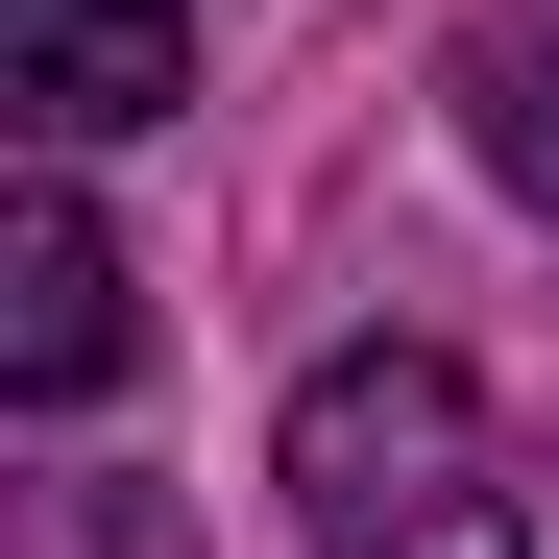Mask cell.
Here are the masks:
<instances>
[{
  "instance_id": "277c9868",
  "label": "cell",
  "mask_w": 559,
  "mask_h": 559,
  "mask_svg": "<svg viewBox=\"0 0 559 559\" xmlns=\"http://www.w3.org/2000/svg\"><path fill=\"white\" fill-rule=\"evenodd\" d=\"M462 146H487L511 219H559V0H487V49H462Z\"/></svg>"
},
{
  "instance_id": "6da1fadb",
  "label": "cell",
  "mask_w": 559,
  "mask_h": 559,
  "mask_svg": "<svg viewBox=\"0 0 559 559\" xmlns=\"http://www.w3.org/2000/svg\"><path fill=\"white\" fill-rule=\"evenodd\" d=\"M317 559H535V487H511V414L462 390L438 341H317L293 365V438H267Z\"/></svg>"
},
{
  "instance_id": "3957f363",
  "label": "cell",
  "mask_w": 559,
  "mask_h": 559,
  "mask_svg": "<svg viewBox=\"0 0 559 559\" xmlns=\"http://www.w3.org/2000/svg\"><path fill=\"white\" fill-rule=\"evenodd\" d=\"M0 98L25 146H122L195 98V0H0Z\"/></svg>"
},
{
  "instance_id": "7a4b0ae2",
  "label": "cell",
  "mask_w": 559,
  "mask_h": 559,
  "mask_svg": "<svg viewBox=\"0 0 559 559\" xmlns=\"http://www.w3.org/2000/svg\"><path fill=\"white\" fill-rule=\"evenodd\" d=\"M0 390L25 414H98L122 390V243H98V195H73V146L0 195Z\"/></svg>"
}]
</instances>
